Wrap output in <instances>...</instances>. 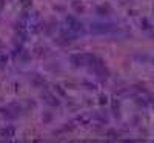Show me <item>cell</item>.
I'll list each match as a JSON object with an SVG mask.
<instances>
[{"mask_svg": "<svg viewBox=\"0 0 154 143\" xmlns=\"http://www.w3.org/2000/svg\"><path fill=\"white\" fill-rule=\"evenodd\" d=\"M66 23H68V26H69V31H74V32H79V31H82L83 28H82V23L77 20L75 17H72V16H69V17H66Z\"/></svg>", "mask_w": 154, "mask_h": 143, "instance_id": "cell-1", "label": "cell"}, {"mask_svg": "<svg viewBox=\"0 0 154 143\" xmlns=\"http://www.w3.org/2000/svg\"><path fill=\"white\" fill-rule=\"evenodd\" d=\"M71 63L74 66H82V65L86 63V56H80V54H75V56H71Z\"/></svg>", "mask_w": 154, "mask_h": 143, "instance_id": "cell-2", "label": "cell"}, {"mask_svg": "<svg viewBox=\"0 0 154 143\" xmlns=\"http://www.w3.org/2000/svg\"><path fill=\"white\" fill-rule=\"evenodd\" d=\"M43 99L46 100V103H48V105H51V106H59L60 105L59 99L54 97V96H51V94H43Z\"/></svg>", "mask_w": 154, "mask_h": 143, "instance_id": "cell-3", "label": "cell"}, {"mask_svg": "<svg viewBox=\"0 0 154 143\" xmlns=\"http://www.w3.org/2000/svg\"><path fill=\"white\" fill-rule=\"evenodd\" d=\"M0 135H2L3 138H9V137H12V135H14V128H12V126H6V128H3L2 131H0Z\"/></svg>", "mask_w": 154, "mask_h": 143, "instance_id": "cell-4", "label": "cell"}, {"mask_svg": "<svg viewBox=\"0 0 154 143\" xmlns=\"http://www.w3.org/2000/svg\"><path fill=\"white\" fill-rule=\"evenodd\" d=\"M43 83H45V79H43V77H40V75H35L34 79H32V85L34 86H43Z\"/></svg>", "mask_w": 154, "mask_h": 143, "instance_id": "cell-5", "label": "cell"}, {"mask_svg": "<svg viewBox=\"0 0 154 143\" xmlns=\"http://www.w3.org/2000/svg\"><path fill=\"white\" fill-rule=\"evenodd\" d=\"M6 63V56H0V68Z\"/></svg>", "mask_w": 154, "mask_h": 143, "instance_id": "cell-6", "label": "cell"}]
</instances>
